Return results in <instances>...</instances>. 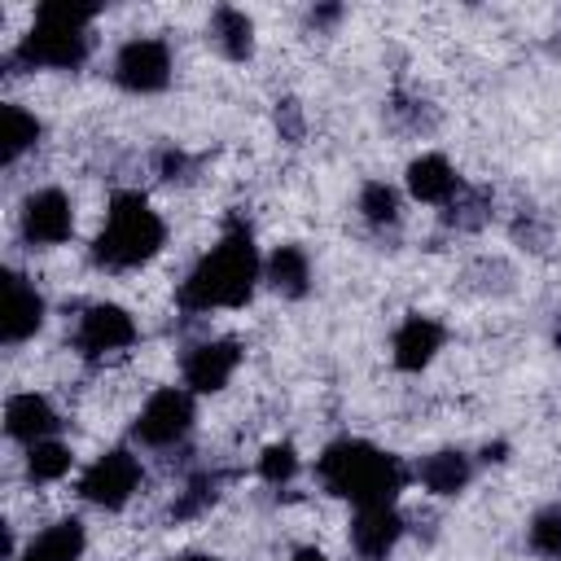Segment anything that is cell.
I'll return each mask as SVG.
<instances>
[{"label": "cell", "mask_w": 561, "mask_h": 561, "mask_svg": "<svg viewBox=\"0 0 561 561\" xmlns=\"http://www.w3.org/2000/svg\"><path fill=\"white\" fill-rule=\"evenodd\" d=\"M171 561H215V557H206V552H184V557H171Z\"/></svg>", "instance_id": "28"}, {"label": "cell", "mask_w": 561, "mask_h": 561, "mask_svg": "<svg viewBox=\"0 0 561 561\" xmlns=\"http://www.w3.org/2000/svg\"><path fill=\"white\" fill-rule=\"evenodd\" d=\"M557 342H561V320H557Z\"/></svg>", "instance_id": "29"}, {"label": "cell", "mask_w": 561, "mask_h": 561, "mask_svg": "<svg viewBox=\"0 0 561 561\" xmlns=\"http://www.w3.org/2000/svg\"><path fill=\"white\" fill-rule=\"evenodd\" d=\"M526 543H530L535 557H543V561H561V504L539 508V513L530 517V526H526Z\"/></svg>", "instance_id": "23"}, {"label": "cell", "mask_w": 561, "mask_h": 561, "mask_svg": "<svg viewBox=\"0 0 561 561\" xmlns=\"http://www.w3.org/2000/svg\"><path fill=\"white\" fill-rule=\"evenodd\" d=\"M193 421H197L193 390H188V386H162V390H153V394L145 399V408L136 412L131 434H136V443H145V447H175V443L188 438Z\"/></svg>", "instance_id": "5"}, {"label": "cell", "mask_w": 561, "mask_h": 561, "mask_svg": "<svg viewBox=\"0 0 561 561\" xmlns=\"http://www.w3.org/2000/svg\"><path fill=\"white\" fill-rule=\"evenodd\" d=\"M136 342V320L118 302H92L75 320V351L83 359H105L118 355Z\"/></svg>", "instance_id": "8"}, {"label": "cell", "mask_w": 561, "mask_h": 561, "mask_svg": "<svg viewBox=\"0 0 561 561\" xmlns=\"http://www.w3.org/2000/svg\"><path fill=\"white\" fill-rule=\"evenodd\" d=\"M114 83L123 92L149 96L171 83V44L158 35H136L114 53Z\"/></svg>", "instance_id": "7"}, {"label": "cell", "mask_w": 561, "mask_h": 561, "mask_svg": "<svg viewBox=\"0 0 561 561\" xmlns=\"http://www.w3.org/2000/svg\"><path fill=\"white\" fill-rule=\"evenodd\" d=\"M83 543H88L83 522L79 517H61V522L44 526L13 561H79L83 557Z\"/></svg>", "instance_id": "16"}, {"label": "cell", "mask_w": 561, "mask_h": 561, "mask_svg": "<svg viewBox=\"0 0 561 561\" xmlns=\"http://www.w3.org/2000/svg\"><path fill=\"white\" fill-rule=\"evenodd\" d=\"M57 425H61L57 408H53L44 394H35V390H22V394H13V399L4 403V434L18 438V443H26V447L53 438Z\"/></svg>", "instance_id": "13"}, {"label": "cell", "mask_w": 561, "mask_h": 561, "mask_svg": "<svg viewBox=\"0 0 561 561\" xmlns=\"http://www.w3.org/2000/svg\"><path fill=\"white\" fill-rule=\"evenodd\" d=\"M215 500H219V478H215V473H197V478H188L184 491L175 495L171 517H197V513H206Z\"/></svg>", "instance_id": "24"}, {"label": "cell", "mask_w": 561, "mask_h": 561, "mask_svg": "<svg viewBox=\"0 0 561 561\" xmlns=\"http://www.w3.org/2000/svg\"><path fill=\"white\" fill-rule=\"evenodd\" d=\"M237 364H241V342H232V337H206V342H197V346L184 351L180 377H184V386L193 394H210V390H224L232 381Z\"/></svg>", "instance_id": "9"}, {"label": "cell", "mask_w": 561, "mask_h": 561, "mask_svg": "<svg viewBox=\"0 0 561 561\" xmlns=\"http://www.w3.org/2000/svg\"><path fill=\"white\" fill-rule=\"evenodd\" d=\"M70 469H75V451L66 443L44 438V443L26 447V478L31 482H61Z\"/></svg>", "instance_id": "21"}, {"label": "cell", "mask_w": 561, "mask_h": 561, "mask_svg": "<svg viewBox=\"0 0 561 561\" xmlns=\"http://www.w3.org/2000/svg\"><path fill=\"white\" fill-rule=\"evenodd\" d=\"M167 241V224L162 215L149 206L145 193L136 188H123L110 197V210H105V224L92 241V263L105 267V272H131L140 263H149Z\"/></svg>", "instance_id": "3"}, {"label": "cell", "mask_w": 561, "mask_h": 561, "mask_svg": "<svg viewBox=\"0 0 561 561\" xmlns=\"http://www.w3.org/2000/svg\"><path fill=\"white\" fill-rule=\"evenodd\" d=\"M359 215L373 228H394L399 224V193L386 180H368L359 188Z\"/></svg>", "instance_id": "22"}, {"label": "cell", "mask_w": 561, "mask_h": 561, "mask_svg": "<svg viewBox=\"0 0 561 561\" xmlns=\"http://www.w3.org/2000/svg\"><path fill=\"white\" fill-rule=\"evenodd\" d=\"M276 127H280L289 140H298V136H302V118H298V105H294V101H285V105L276 110Z\"/></svg>", "instance_id": "26"}, {"label": "cell", "mask_w": 561, "mask_h": 561, "mask_svg": "<svg viewBox=\"0 0 561 561\" xmlns=\"http://www.w3.org/2000/svg\"><path fill=\"white\" fill-rule=\"evenodd\" d=\"M416 478H421L425 491H434V495H456V491L469 486L473 460H469L465 451H456V447H443V451H434V456H425V460L416 465Z\"/></svg>", "instance_id": "17"}, {"label": "cell", "mask_w": 561, "mask_h": 561, "mask_svg": "<svg viewBox=\"0 0 561 561\" xmlns=\"http://www.w3.org/2000/svg\"><path fill=\"white\" fill-rule=\"evenodd\" d=\"M294 561H329V557H324L320 548H298V552H294Z\"/></svg>", "instance_id": "27"}, {"label": "cell", "mask_w": 561, "mask_h": 561, "mask_svg": "<svg viewBox=\"0 0 561 561\" xmlns=\"http://www.w3.org/2000/svg\"><path fill=\"white\" fill-rule=\"evenodd\" d=\"M263 276L272 280L276 294L302 298V294L311 289V259H307L302 245H276V250L267 254V263H263Z\"/></svg>", "instance_id": "18"}, {"label": "cell", "mask_w": 561, "mask_h": 561, "mask_svg": "<svg viewBox=\"0 0 561 561\" xmlns=\"http://www.w3.org/2000/svg\"><path fill=\"white\" fill-rule=\"evenodd\" d=\"M259 276H263V263H259L250 228L245 224H228L224 237L188 267L184 285H180V307L188 316L241 307V302H250Z\"/></svg>", "instance_id": "1"}, {"label": "cell", "mask_w": 561, "mask_h": 561, "mask_svg": "<svg viewBox=\"0 0 561 561\" xmlns=\"http://www.w3.org/2000/svg\"><path fill=\"white\" fill-rule=\"evenodd\" d=\"M210 44H215L228 61H245V57L254 53V22H250L241 9L219 4V9L210 13Z\"/></svg>", "instance_id": "19"}, {"label": "cell", "mask_w": 561, "mask_h": 561, "mask_svg": "<svg viewBox=\"0 0 561 561\" xmlns=\"http://www.w3.org/2000/svg\"><path fill=\"white\" fill-rule=\"evenodd\" d=\"M316 478L324 482V491L351 500L355 508L394 504V495L408 486V469L399 465V456H390V451H381L364 438L329 443L316 460Z\"/></svg>", "instance_id": "2"}, {"label": "cell", "mask_w": 561, "mask_h": 561, "mask_svg": "<svg viewBox=\"0 0 561 561\" xmlns=\"http://www.w3.org/2000/svg\"><path fill=\"white\" fill-rule=\"evenodd\" d=\"M438 351H443V324L430 316H408L390 337L394 368H403V373H421Z\"/></svg>", "instance_id": "14"}, {"label": "cell", "mask_w": 561, "mask_h": 561, "mask_svg": "<svg viewBox=\"0 0 561 561\" xmlns=\"http://www.w3.org/2000/svg\"><path fill=\"white\" fill-rule=\"evenodd\" d=\"M465 188V180L456 175V167L443 158V153H421L412 167H408V193L416 202H430V206H447L456 202Z\"/></svg>", "instance_id": "15"}, {"label": "cell", "mask_w": 561, "mask_h": 561, "mask_svg": "<svg viewBox=\"0 0 561 561\" xmlns=\"http://www.w3.org/2000/svg\"><path fill=\"white\" fill-rule=\"evenodd\" d=\"M294 473H298V451H294L289 443H272V447L259 456V478H263V482L285 486Z\"/></svg>", "instance_id": "25"}, {"label": "cell", "mask_w": 561, "mask_h": 561, "mask_svg": "<svg viewBox=\"0 0 561 561\" xmlns=\"http://www.w3.org/2000/svg\"><path fill=\"white\" fill-rule=\"evenodd\" d=\"M44 324V294L22 276L4 272V346H22Z\"/></svg>", "instance_id": "12"}, {"label": "cell", "mask_w": 561, "mask_h": 561, "mask_svg": "<svg viewBox=\"0 0 561 561\" xmlns=\"http://www.w3.org/2000/svg\"><path fill=\"white\" fill-rule=\"evenodd\" d=\"M403 539V517L394 504H368L355 508L351 522V548L359 552V561H386L394 552V543Z\"/></svg>", "instance_id": "11"}, {"label": "cell", "mask_w": 561, "mask_h": 561, "mask_svg": "<svg viewBox=\"0 0 561 561\" xmlns=\"http://www.w3.org/2000/svg\"><path fill=\"white\" fill-rule=\"evenodd\" d=\"M140 478H145L140 460H136L127 447H110V451H101V456L83 469L79 495H83L88 504H96V508H123V504L140 491Z\"/></svg>", "instance_id": "6"}, {"label": "cell", "mask_w": 561, "mask_h": 561, "mask_svg": "<svg viewBox=\"0 0 561 561\" xmlns=\"http://www.w3.org/2000/svg\"><path fill=\"white\" fill-rule=\"evenodd\" d=\"M96 9L92 4H70V0H48L35 9V26L22 35L13 61L26 70H79L92 53V26Z\"/></svg>", "instance_id": "4"}, {"label": "cell", "mask_w": 561, "mask_h": 561, "mask_svg": "<svg viewBox=\"0 0 561 561\" xmlns=\"http://www.w3.org/2000/svg\"><path fill=\"white\" fill-rule=\"evenodd\" d=\"M35 140H39V118L26 114L22 105L4 101L0 105V153H4V167H13L26 149H35Z\"/></svg>", "instance_id": "20"}, {"label": "cell", "mask_w": 561, "mask_h": 561, "mask_svg": "<svg viewBox=\"0 0 561 561\" xmlns=\"http://www.w3.org/2000/svg\"><path fill=\"white\" fill-rule=\"evenodd\" d=\"M75 232V206L61 188H35L22 202V237L26 245H61Z\"/></svg>", "instance_id": "10"}]
</instances>
